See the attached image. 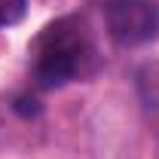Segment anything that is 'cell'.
I'll return each mask as SVG.
<instances>
[{
    "mask_svg": "<svg viewBox=\"0 0 159 159\" xmlns=\"http://www.w3.org/2000/svg\"><path fill=\"white\" fill-rule=\"evenodd\" d=\"M104 21L110 37L122 46H138L159 34V12L153 0H107Z\"/></svg>",
    "mask_w": 159,
    "mask_h": 159,
    "instance_id": "cell-2",
    "label": "cell"
},
{
    "mask_svg": "<svg viewBox=\"0 0 159 159\" xmlns=\"http://www.w3.org/2000/svg\"><path fill=\"white\" fill-rule=\"evenodd\" d=\"M28 12V0H0V28L19 25Z\"/></svg>",
    "mask_w": 159,
    "mask_h": 159,
    "instance_id": "cell-3",
    "label": "cell"
},
{
    "mask_svg": "<svg viewBox=\"0 0 159 159\" xmlns=\"http://www.w3.org/2000/svg\"><path fill=\"white\" fill-rule=\"evenodd\" d=\"M98 67V46L83 16L49 21L31 43V70L43 89H61L92 77Z\"/></svg>",
    "mask_w": 159,
    "mask_h": 159,
    "instance_id": "cell-1",
    "label": "cell"
}]
</instances>
